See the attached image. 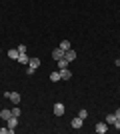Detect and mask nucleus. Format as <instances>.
I'll use <instances>...</instances> for the list:
<instances>
[{"label": "nucleus", "mask_w": 120, "mask_h": 134, "mask_svg": "<svg viewBox=\"0 0 120 134\" xmlns=\"http://www.w3.org/2000/svg\"><path fill=\"white\" fill-rule=\"evenodd\" d=\"M6 122H8V134H14V128L18 126V118L16 116H10Z\"/></svg>", "instance_id": "1"}, {"label": "nucleus", "mask_w": 120, "mask_h": 134, "mask_svg": "<svg viewBox=\"0 0 120 134\" xmlns=\"http://www.w3.org/2000/svg\"><path fill=\"white\" fill-rule=\"evenodd\" d=\"M4 98L12 100L14 104H18V102H20V94H18V92H4Z\"/></svg>", "instance_id": "2"}, {"label": "nucleus", "mask_w": 120, "mask_h": 134, "mask_svg": "<svg viewBox=\"0 0 120 134\" xmlns=\"http://www.w3.org/2000/svg\"><path fill=\"white\" fill-rule=\"evenodd\" d=\"M94 130H96L98 134H106V132H108V124H106V122H98L96 126H94Z\"/></svg>", "instance_id": "3"}, {"label": "nucleus", "mask_w": 120, "mask_h": 134, "mask_svg": "<svg viewBox=\"0 0 120 134\" xmlns=\"http://www.w3.org/2000/svg\"><path fill=\"white\" fill-rule=\"evenodd\" d=\"M52 112H54L56 116H62V114H64V104H62V102H56L54 108H52Z\"/></svg>", "instance_id": "4"}, {"label": "nucleus", "mask_w": 120, "mask_h": 134, "mask_svg": "<svg viewBox=\"0 0 120 134\" xmlns=\"http://www.w3.org/2000/svg\"><path fill=\"white\" fill-rule=\"evenodd\" d=\"M52 58L58 62L60 58H64V50H62V48H54V50H52Z\"/></svg>", "instance_id": "5"}, {"label": "nucleus", "mask_w": 120, "mask_h": 134, "mask_svg": "<svg viewBox=\"0 0 120 134\" xmlns=\"http://www.w3.org/2000/svg\"><path fill=\"white\" fill-rule=\"evenodd\" d=\"M72 78V72H70L68 68H62L60 70V80H70Z\"/></svg>", "instance_id": "6"}, {"label": "nucleus", "mask_w": 120, "mask_h": 134, "mask_svg": "<svg viewBox=\"0 0 120 134\" xmlns=\"http://www.w3.org/2000/svg\"><path fill=\"white\" fill-rule=\"evenodd\" d=\"M82 124H84V120L80 116H74L72 118V128H82Z\"/></svg>", "instance_id": "7"}, {"label": "nucleus", "mask_w": 120, "mask_h": 134, "mask_svg": "<svg viewBox=\"0 0 120 134\" xmlns=\"http://www.w3.org/2000/svg\"><path fill=\"white\" fill-rule=\"evenodd\" d=\"M64 58H66V60H68V62L76 60V52L72 50V48H70V50H66V52H64Z\"/></svg>", "instance_id": "8"}, {"label": "nucleus", "mask_w": 120, "mask_h": 134, "mask_svg": "<svg viewBox=\"0 0 120 134\" xmlns=\"http://www.w3.org/2000/svg\"><path fill=\"white\" fill-rule=\"evenodd\" d=\"M8 56H10V60H18V56H20L18 48H10V50H8Z\"/></svg>", "instance_id": "9"}, {"label": "nucleus", "mask_w": 120, "mask_h": 134, "mask_svg": "<svg viewBox=\"0 0 120 134\" xmlns=\"http://www.w3.org/2000/svg\"><path fill=\"white\" fill-rule=\"evenodd\" d=\"M28 66L38 68V66H40V58H36V56H34V58H30V60H28Z\"/></svg>", "instance_id": "10"}, {"label": "nucleus", "mask_w": 120, "mask_h": 134, "mask_svg": "<svg viewBox=\"0 0 120 134\" xmlns=\"http://www.w3.org/2000/svg\"><path fill=\"white\" fill-rule=\"evenodd\" d=\"M68 64H70V62L66 60V58H60V60H58V70H62V68H68Z\"/></svg>", "instance_id": "11"}, {"label": "nucleus", "mask_w": 120, "mask_h": 134, "mask_svg": "<svg viewBox=\"0 0 120 134\" xmlns=\"http://www.w3.org/2000/svg\"><path fill=\"white\" fill-rule=\"evenodd\" d=\"M10 116H12V110H0V118L2 120H8Z\"/></svg>", "instance_id": "12"}, {"label": "nucleus", "mask_w": 120, "mask_h": 134, "mask_svg": "<svg viewBox=\"0 0 120 134\" xmlns=\"http://www.w3.org/2000/svg\"><path fill=\"white\" fill-rule=\"evenodd\" d=\"M60 48H62L64 52L70 50V40H62V42H60Z\"/></svg>", "instance_id": "13"}, {"label": "nucleus", "mask_w": 120, "mask_h": 134, "mask_svg": "<svg viewBox=\"0 0 120 134\" xmlns=\"http://www.w3.org/2000/svg\"><path fill=\"white\" fill-rule=\"evenodd\" d=\"M50 80H52V82H58V80H60V70L52 72V74H50Z\"/></svg>", "instance_id": "14"}, {"label": "nucleus", "mask_w": 120, "mask_h": 134, "mask_svg": "<svg viewBox=\"0 0 120 134\" xmlns=\"http://www.w3.org/2000/svg\"><path fill=\"white\" fill-rule=\"evenodd\" d=\"M28 60H30V58L26 54H20V56H18V62H20V64H28Z\"/></svg>", "instance_id": "15"}, {"label": "nucleus", "mask_w": 120, "mask_h": 134, "mask_svg": "<svg viewBox=\"0 0 120 134\" xmlns=\"http://www.w3.org/2000/svg\"><path fill=\"white\" fill-rule=\"evenodd\" d=\"M78 116L82 118V120H86V118H88V110H84V108H82V110H78Z\"/></svg>", "instance_id": "16"}, {"label": "nucleus", "mask_w": 120, "mask_h": 134, "mask_svg": "<svg viewBox=\"0 0 120 134\" xmlns=\"http://www.w3.org/2000/svg\"><path fill=\"white\" fill-rule=\"evenodd\" d=\"M116 122V116L114 114H108V116H106V124H114Z\"/></svg>", "instance_id": "17"}, {"label": "nucleus", "mask_w": 120, "mask_h": 134, "mask_svg": "<svg viewBox=\"0 0 120 134\" xmlns=\"http://www.w3.org/2000/svg\"><path fill=\"white\" fill-rule=\"evenodd\" d=\"M20 114H22V110H20V108H12V116L20 118Z\"/></svg>", "instance_id": "18"}, {"label": "nucleus", "mask_w": 120, "mask_h": 134, "mask_svg": "<svg viewBox=\"0 0 120 134\" xmlns=\"http://www.w3.org/2000/svg\"><path fill=\"white\" fill-rule=\"evenodd\" d=\"M18 52H20V54H26V44H20V46H18Z\"/></svg>", "instance_id": "19"}, {"label": "nucleus", "mask_w": 120, "mask_h": 134, "mask_svg": "<svg viewBox=\"0 0 120 134\" xmlns=\"http://www.w3.org/2000/svg\"><path fill=\"white\" fill-rule=\"evenodd\" d=\"M34 72H36V68H32V66H28V68H26V74H28V76H32Z\"/></svg>", "instance_id": "20"}, {"label": "nucleus", "mask_w": 120, "mask_h": 134, "mask_svg": "<svg viewBox=\"0 0 120 134\" xmlns=\"http://www.w3.org/2000/svg\"><path fill=\"white\" fill-rule=\"evenodd\" d=\"M112 126H114V128H116V130H120V118H116V122H114V124H112Z\"/></svg>", "instance_id": "21"}, {"label": "nucleus", "mask_w": 120, "mask_h": 134, "mask_svg": "<svg viewBox=\"0 0 120 134\" xmlns=\"http://www.w3.org/2000/svg\"><path fill=\"white\" fill-rule=\"evenodd\" d=\"M0 134H8V126H6V128H0Z\"/></svg>", "instance_id": "22"}, {"label": "nucleus", "mask_w": 120, "mask_h": 134, "mask_svg": "<svg viewBox=\"0 0 120 134\" xmlns=\"http://www.w3.org/2000/svg\"><path fill=\"white\" fill-rule=\"evenodd\" d=\"M114 116H116V118H120V108H118V110L114 112Z\"/></svg>", "instance_id": "23"}, {"label": "nucleus", "mask_w": 120, "mask_h": 134, "mask_svg": "<svg viewBox=\"0 0 120 134\" xmlns=\"http://www.w3.org/2000/svg\"><path fill=\"white\" fill-rule=\"evenodd\" d=\"M114 64H116V66L120 68V58H116V62H114Z\"/></svg>", "instance_id": "24"}, {"label": "nucleus", "mask_w": 120, "mask_h": 134, "mask_svg": "<svg viewBox=\"0 0 120 134\" xmlns=\"http://www.w3.org/2000/svg\"><path fill=\"white\" fill-rule=\"evenodd\" d=\"M0 52H2V50H0Z\"/></svg>", "instance_id": "25"}]
</instances>
